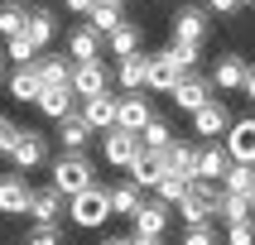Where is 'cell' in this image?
I'll return each mask as SVG.
<instances>
[{
    "label": "cell",
    "instance_id": "cb8c5ba5",
    "mask_svg": "<svg viewBox=\"0 0 255 245\" xmlns=\"http://www.w3.org/2000/svg\"><path fill=\"white\" fill-rule=\"evenodd\" d=\"M68 58H72V63H92V58H101V34L92 24L72 29V34H68Z\"/></svg>",
    "mask_w": 255,
    "mask_h": 245
},
{
    "label": "cell",
    "instance_id": "d590c367",
    "mask_svg": "<svg viewBox=\"0 0 255 245\" xmlns=\"http://www.w3.org/2000/svg\"><path fill=\"white\" fill-rule=\"evenodd\" d=\"M140 144H144V149H169V144H173V130H169V125H164V120L154 115V120H149V125L140 130Z\"/></svg>",
    "mask_w": 255,
    "mask_h": 245
},
{
    "label": "cell",
    "instance_id": "f546056e",
    "mask_svg": "<svg viewBox=\"0 0 255 245\" xmlns=\"http://www.w3.org/2000/svg\"><path fill=\"white\" fill-rule=\"evenodd\" d=\"M169 168H173V173H188V178H193V168H198V144L173 140V144H169Z\"/></svg>",
    "mask_w": 255,
    "mask_h": 245
},
{
    "label": "cell",
    "instance_id": "8992f818",
    "mask_svg": "<svg viewBox=\"0 0 255 245\" xmlns=\"http://www.w3.org/2000/svg\"><path fill=\"white\" fill-rule=\"evenodd\" d=\"M19 173L39 168V163H48V135H39V130H24L19 125V140L10 144V154H5Z\"/></svg>",
    "mask_w": 255,
    "mask_h": 245
},
{
    "label": "cell",
    "instance_id": "4fadbf2b",
    "mask_svg": "<svg viewBox=\"0 0 255 245\" xmlns=\"http://www.w3.org/2000/svg\"><path fill=\"white\" fill-rule=\"evenodd\" d=\"M207 10L198 5H183V10L173 14V43H207Z\"/></svg>",
    "mask_w": 255,
    "mask_h": 245
},
{
    "label": "cell",
    "instance_id": "e575fe53",
    "mask_svg": "<svg viewBox=\"0 0 255 245\" xmlns=\"http://www.w3.org/2000/svg\"><path fill=\"white\" fill-rule=\"evenodd\" d=\"M24 5H14V0H5V5H0V34H5V39H14V34H24Z\"/></svg>",
    "mask_w": 255,
    "mask_h": 245
},
{
    "label": "cell",
    "instance_id": "f35d334b",
    "mask_svg": "<svg viewBox=\"0 0 255 245\" xmlns=\"http://www.w3.org/2000/svg\"><path fill=\"white\" fill-rule=\"evenodd\" d=\"M183 245H217V236H212V226L202 221V226H188V236H183Z\"/></svg>",
    "mask_w": 255,
    "mask_h": 245
},
{
    "label": "cell",
    "instance_id": "bcb514c9",
    "mask_svg": "<svg viewBox=\"0 0 255 245\" xmlns=\"http://www.w3.org/2000/svg\"><path fill=\"white\" fill-rule=\"evenodd\" d=\"M0 82H5V53H0Z\"/></svg>",
    "mask_w": 255,
    "mask_h": 245
},
{
    "label": "cell",
    "instance_id": "3957f363",
    "mask_svg": "<svg viewBox=\"0 0 255 245\" xmlns=\"http://www.w3.org/2000/svg\"><path fill=\"white\" fill-rule=\"evenodd\" d=\"M173 212H183L188 226H202V221L217 212V187L207 183V178H193V183H188V192L173 202Z\"/></svg>",
    "mask_w": 255,
    "mask_h": 245
},
{
    "label": "cell",
    "instance_id": "8d00e7d4",
    "mask_svg": "<svg viewBox=\"0 0 255 245\" xmlns=\"http://www.w3.org/2000/svg\"><path fill=\"white\" fill-rule=\"evenodd\" d=\"M63 241V226L58 221H34V231L24 236V245H58Z\"/></svg>",
    "mask_w": 255,
    "mask_h": 245
},
{
    "label": "cell",
    "instance_id": "277c9868",
    "mask_svg": "<svg viewBox=\"0 0 255 245\" xmlns=\"http://www.w3.org/2000/svg\"><path fill=\"white\" fill-rule=\"evenodd\" d=\"M231 120H236V115H231L227 101H222V96H207L198 111H193V135H198V140H222Z\"/></svg>",
    "mask_w": 255,
    "mask_h": 245
},
{
    "label": "cell",
    "instance_id": "9c48e42d",
    "mask_svg": "<svg viewBox=\"0 0 255 245\" xmlns=\"http://www.w3.org/2000/svg\"><path fill=\"white\" fill-rule=\"evenodd\" d=\"M72 91H77V101L111 91V72L101 68V58H92V63H72Z\"/></svg>",
    "mask_w": 255,
    "mask_h": 245
},
{
    "label": "cell",
    "instance_id": "1f68e13d",
    "mask_svg": "<svg viewBox=\"0 0 255 245\" xmlns=\"http://www.w3.org/2000/svg\"><path fill=\"white\" fill-rule=\"evenodd\" d=\"M126 168H130V183H135V187H154L159 178H164V173H159L154 163H149V154H144V149H140V154H135V159H130Z\"/></svg>",
    "mask_w": 255,
    "mask_h": 245
},
{
    "label": "cell",
    "instance_id": "ab89813d",
    "mask_svg": "<svg viewBox=\"0 0 255 245\" xmlns=\"http://www.w3.org/2000/svg\"><path fill=\"white\" fill-rule=\"evenodd\" d=\"M14 140H19V125H14L10 115H0V154H10Z\"/></svg>",
    "mask_w": 255,
    "mask_h": 245
},
{
    "label": "cell",
    "instance_id": "2e32d148",
    "mask_svg": "<svg viewBox=\"0 0 255 245\" xmlns=\"http://www.w3.org/2000/svg\"><path fill=\"white\" fill-rule=\"evenodd\" d=\"M34 72H39L43 86H72V58L68 53H39Z\"/></svg>",
    "mask_w": 255,
    "mask_h": 245
},
{
    "label": "cell",
    "instance_id": "e0dca14e",
    "mask_svg": "<svg viewBox=\"0 0 255 245\" xmlns=\"http://www.w3.org/2000/svg\"><path fill=\"white\" fill-rule=\"evenodd\" d=\"M29 207V183H24V173L14 168V173H0V212L5 216H19Z\"/></svg>",
    "mask_w": 255,
    "mask_h": 245
},
{
    "label": "cell",
    "instance_id": "603a6c76",
    "mask_svg": "<svg viewBox=\"0 0 255 245\" xmlns=\"http://www.w3.org/2000/svg\"><path fill=\"white\" fill-rule=\"evenodd\" d=\"M144 68H149V53H126L121 63H116V86L144 91Z\"/></svg>",
    "mask_w": 255,
    "mask_h": 245
},
{
    "label": "cell",
    "instance_id": "ee69618b",
    "mask_svg": "<svg viewBox=\"0 0 255 245\" xmlns=\"http://www.w3.org/2000/svg\"><path fill=\"white\" fill-rule=\"evenodd\" d=\"M130 245H164V236H130Z\"/></svg>",
    "mask_w": 255,
    "mask_h": 245
},
{
    "label": "cell",
    "instance_id": "7c38bea8",
    "mask_svg": "<svg viewBox=\"0 0 255 245\" xmlns=\"http://www.w3.org/2000/svg\"><path fill=\"white\" fill-rule=\"evenodd\" d=\"M169 216H173V207L164 197H154V202H140L130 221H135V236H164L169 231Z\"/></svg>",
    "mask_w": 255,
    "mask_h": 245
},
{
    "label": "cell",
    "instance_id": "d4e9b609",
    "mask_svg": "<svg viewBox=\"0 0 255 245\" xmlns=\"http://www.w3.org/2000/svg\"><path fill=\"white\" fill-rule=\"evenodd\" d=\"M92 135H97V130L87 125L77 111L58 120V144H63V149H87V144H92Z\"/></svg>",
    "mask_w": 255,
    "mask_h": 245
},
{
    "label": "cell",
    "instance_id": "ac0fdd59",
    "mask_svg": "<svg viewBox=\"0 0 255 245\" xmlns=\"http://www.w3.org/2000/svg\"><path fill=\"white\" fill-rule=\"evenodd\" d=\"M34 221H58L63 216V192H58L53 183L48 187H29V207H24Z\"/></svg>",
    "mask_w": 255,
    "mask_h": 245
},
{
    "label": "cell",
    "instance_id": "4dcf8cb0",
    "mask_svg": "<svg viewBox=\"0 0 255 245\" xmlns=\"http://www.w3.org/2000/svg\"><path fill=\"white\" fill-rule=\"evenodd\" d=\"M251 183H255V163H236L231 159V168L222 173V192H251Z\"/></svg>",
    "mask_w": 255,
    "mask_h": 245
},
{
    "label": "cell",
    "instance_id": "7dc6e473",
    "mask_svg": "<svg viewBox=\"0 0 255 245\" xmlns=\"http://www.w3.org/2000/svg\"><path fill=\"white\" fill-rule=\"evenodd\" d=\"M246 197H251V207H255V183H251V192H246Z\"/></svg>",
    "mask_w": 255,
    "mask_h": 245
},
{
    "label": "cell",
    "instance_id": "681fc988",
    "mask_svg": "<svg viewBox=\"0 0 255 245\" xmlns=\"http://www.w3.org/2000/svg\"><path fill=\"white\" fill-rule=\"evenodd\" d=\"M246 5H255V0H246Z\"/></svg>",
    "mask_w": 255,
    "mask_h": 245
},
{
    "label": "cell",
    "instance_id": "5b68a950",
    "mask_svg": "<svg viewBox=\"0 0 255 245\" xmlns=\"http://www.w3.org/2000/svg\"><path fill=\"white\" fill-rule=\"evenodd\" d=\"M183 72H188V68L178 63L173 48H159V53H149V68H144V91H164V96H169L173 82H178Z\"/></svg>",
    "mask_w": 255,
    "mask_h": 245
},
{
    "label": "cell",
    "instance_id": "52a82bcc",
    "mask_svg": "<svg viewBox=\"0 0 255 245\" xmlns=\"http://www.w3.org/2000/svg\"><path fill=\"white\" fill-rule=\"evenodd\" d=\"M140 149H144V144H140V135H135V130H121V125L101 130V154H106V163H111V168H126Z\"/></svg>",
    "mask_w": 255,
    "mask_h": 245
},
{
    "label": "cell",
    "instance_id": "d6986e66",
    "mask_svg": "<svg viewBox=\"0 0 255 245\" xmlns=\"http://www.w3.org/2000/svg\"><path fill=\"white\" fill-rule=\"evenodd\" d=\"M34 106H39L48 120H63V115H72V111H77V91H72V86H43Z\"/></svg>",
    "mask_w": 255,
    "mask_h": 245
},
{
    "label": "cell",
    "instance_id": "7bdbcfd3",
    "mask_svg": "<svg viewBox=\"0 0 255 245\" xmlns=\"http://www.w3.org/2000/svg\"><path fill=\"white\" fill-rule=\"evenodd\" d=\"M241 91H246V96L255 101V68H246V82H241Z\"/></svg>",
    "mask_w": 255,
    "mask_h": 245
},
{
    "label": "cell",
    "instance_id": "7402d4cb",
    "mask_svg": "<svg viewBox=\"0 0 255 245\" xmlns=\"http://www.w3.org/2000/svg\"><path fill=\"white\" fill-rule=\"evenodd\" d=\"M24 34H29V43L43 53V48L58 39V19H53V10H29V14H24Z\"/></svg>",
    "mask_w": 255,
    "mask_h": 245
},
{
    "label": "cell",
    "instance_id": "d6a6232c",
    "mask_svg": "<svg viewBox=\"0 0 255 245\" xmlns=\"http://www.w3.org/2000/svg\"><path fill=\"white\" fill-rule=\"evenodd\" d=\"M34 58H39V48L29 43V34H14V39H5V63L24 68V63H34Z\"/></svg>",
    "mask_w": 255,
    "mask_h": 245
},
{
    "label": "cell",
    "instance_id": "f6af8a7d",
    "mask_svg": "<svg viewBox=\"0 0 255 245\" xmlns=\"http://www.w3.org/2000/svg\"><path fill=\"white\" fill-rule=\"evenodd\" d=\"M101 245H130V236H106Z\"/></svg>",
    "mask_w": 255,
    "mask_h": 245
},
{
    "label": "cell",
    "instance_id": "b9f144b4",
    "mask_svg": "<svg viewBox=\"0 0 255 245\" xmlns=\"http://www.w3.org/2000/svg\"><path fill=\"white\" fill-rule=\"evenodd\" d=\"M63 5H68L72 14H87V10H92V5H97V0H63Z\"/></svg>",
    "mask_w": 255,
    "mask_h": 245
},
{
    "label": "cell",
    "instance_id": "30bf717a",
    "mask_svg": "<svg viewBox=\"0 0 255 245\" xmlns=\"http://www.w3.org/2000/svg\"><path fill=\"white\" fill-rule=\"evenodd\" d=\"M222 144H227V154L236 159V163H255V115L231 120L227 135H222Z\"/></svg>",
    "mask_w": 255,
    "mask_h": 245
},
{
    "label": "cell",
    "instance_id": "5bb4252c",
    "mask_svg": "<svg viewBox=\"0 0 255 245\" xmlns=\"http://www.w3.org/2000/svg\"><path fill=\"white\" fill-rule=\"evenodd\" d=\"M116 106H121V96H111V91H101V96H82V106H77V115H82L87 125L97 130H111L116 125Z\"/></svg>",
    "mask_w": 255,
    "mask_h": 245
},
{
    "label": "cell",
    "instance_id": "4316f807",
    "mask_svg": "<svg viewBox=\"0 0 255 245\" xmlns=\"http://www.w3.org/2000/svg\"><path fill=\"white\" fill-rule=\"evenodd\" d=\"M106 48H111L116 58H126V53H140V24H130V19H121V24L106 34Z\"/></svg>",
    "mask_w": 255,
    "mask_h": 245
},
{
    "label": "cell",
    "instance_id": "836d02e7",
    "mask_svg": "<svg viewBox=\"0 0 255 245\" xmlns=\"http://www.w3.org/2000/svg\"><path fill=\"white\" fill-rule=\"evenodd\" d=\"M188 183H193V178H188V173H164V178H159V183H154V192H159V197H164V202H169V207H173V202H178V197H183V192H188Z\"/></svg>",
    "mask_w": 255,
    "mask_h": 245
},
{
    "label": "cell",
    "instance_id": "9a60e30c",
    "mask_svg": "<svg viewBox=\"0 0 255 245\" xmlns=\"http://www.w3.org/2000/svg\"><path fill=\"white\" fill-rule=\"evenodd\" d=\"M231 168V154H227V144H217L207 140L198 149V168H193V178H207V183H222V173Z\"/></svg>",
    "mask_w": 255,
    "mask_h": 245
},
{
    "label": "cell",
    "instance_id": "484cf974",
    "mask_svg": "<svg viewBox=\"0 0 255 245\" xmlns=\"http://www.w3.org/2000/svg\"><path fill=\"white\" fill-rule=\"evenodd\" d=\"M121 19H126V14H121V0H97V5L87 10V24L97 29L101 39H106V34H111V29L121 24Z\"/></svg>",
    "mask_w": 255,
    "mask_h": 245
},
{
    "label": "cell",
    "instance_id": "7a4b0ae2",
    "mask_svg": "<svg viewBox=\"0 0 255 245\" xmlns=\"http://www.w3.org/2000/svg\"><path fill=\"white\" fill-rule=\"evenodd\" d=\"M92 183H97V163L87 159V149H63V159H53V187L63 197H72Z\"/></svg>",
    "mask_w": 255,
    "mask_h": 245
},
{
    "label": "cell",
    "instance_id": "83f0119b",
    "mask_svg": "<svg viewBox=\"0 0 255 245\" xmlns=\"http://www.w3.org/2000/svg\"><path fill=\"white\" fill-rule=\"evenodd\" d=\"M217 212H222V221H246V216L255 212L251 207V197H246V192H217Z\"/></svg>",
    "mask_w": 255,
    "mask_h": 245
},
{
    "label": "cell",
    "instance_id": "8fae6325",
    "mask_svg": "<svg viewBox=\"0 0 255 245\" xmlns=\"http://www.w3.org/2000/svg\"><path fill=\"white\" fill-rule=\"evenodd\" d=\"M149 120H154V106H149V96H144V91L121 96V106H116V125H121V130H135V135H140Z\"/></svg>",
    "mask_w": 255,
    "mask_h": 245
},
{
    "label": "cell",
    "instance_id": "c3c4849f",
    "mask_svg": "<svg viewBox=\"0 0 255 245\" xmlns=\"http://www.w3.org/2000/svg\"><path fill=\"white\" fill-rule=\"evenodd\" d=\"M14 5H24V0H14Z\"/></svg>",
    "mask_w": 255,
    "mask_h": 245
},
{
    "label": "cell",
    "instance_id": "60d3db41",
    "mask_svg": "<svg viewBox=\"0 0 255 245\" xmlns=\"http://www.w3.org/2000/svg\"><path fill=\"white\" fill-rule=\"evenodd\" d=\"M241 5H246V0H207V10H212V14H236Z\"/></svg>",
    "mask_w": 255,
    "mask_h": 245
},
{
    "label": "cell",
    "instance_id": "ba28073f",
    "mask_svg": "<svg viewBox=\"0 0 255 245\" xmlns=\"http://www.w3.org/2000/svg\"><path fill=\"white\" fill-rule=\"evenodd\" d=\"M169 96H173V106H178V111H188V115H193L202 101L212 96V77H202V72H193V68H188L183 77L173 82V91H169Z\"/></svg>",
    "mask_w": 255,
    "mask_h": 245
},
{
    "label": "cell",
    "instance_id": "6da1fadb",
    "mask_svg": "<svg viewBox=\"0 0 255 245\" xmlns=\"http://www.w3.org/2000/svg\"><path fill=\"white\" fill-rule=\"evenodd\" d=\"M68 216H72V226L77 231H101L106 221H111V187H82V192H72L68 197Z\"/></svg>",
    "mask_w": 255,
    "mask_h": 245
},
{
    "label": "cell",
    "instance_id": "44dd1931",
    "mask_svg": "<svg viewBox=\"0 0 255 245\" xmlns=\"http://www.w3.org/2000/svg\"><path fill=\"white\" fill-rule=\"evenodd\" d=\"M5 91H10L14 101H39V91H43V82H39V72H34V63H24V68H14L10 77H5Z\"/></svg>",
    "mask_w": 255,
    "mask_h": 245
},
{
    "label": "cell",
    "instance_id": "f1b7e54d",
    "mask_svg": "<svg viewBox=\"0 0 255 245\" xmlns=\"http://www.w3.org/2000/svg\"><path fill=\"white\" fill-rule=\"evenodd\" d=\"M140 187L135 183H116L111 187V216H135V207H140Z\"/></svg>",
    "mask_w": 255,
    "mask_h": 245
},
{
    "label": "cell",
    "instance_id": "ffe728a7",
    "mask_svg": "<svg viewBox=\"0 0 255 245\" xmlns=\"http://www.w3.org/2000/svg\"><path fill=\"white\" fill-rule=\"evenodd\" d=\"M246 82V58L241 53H222L212 63V86H222V91H241Z\"/></svg>",
    "mask_w": 255,
    "mask_h": 245
},
{
    "label": "cell",
    "instance_id": "74e56055",
    "mask_svg": "<svg viewBox=\"0 0 255 245\" xmlns=\"http://www.w3.org/2000/svg\"><path fill=\"white\" fill-rule=\"evenodd\" d=\"M227 245H255V221H251V216L227 226Z\"/></svg>",
    "mask_w": 255,
    "mask_h": 245
}]
</instances>
